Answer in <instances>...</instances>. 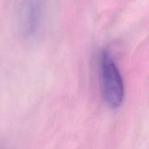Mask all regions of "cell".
Listing matches in <instances>:
<instances>
[{
    "instance_id": "6da1fadb",
    "label": "cell",
    "mask_w": 149,
    "mask_h": 149,
    "mask_svg": "<svg viewBox=\"0 0 149 149\" xmlns=\"http://www.w3.org/2000/svg\"><path fill=\"white\" fill-rule=\"evenodd\" d=\"M100 81L102 97L108 107L116 109L125 98V84L119 68L108 49L100 56Z\"/></svg>"
},
{
    "instance_id": "7a4b0ae2",
    "label": "cell",
    "mask_w": 149,
    "mask_h": 149,
    "mask_svg": "<svg viewBox=\"0 0 149 149\" xmlns=\"http://www.w3.org/2000/svg\"><path fill=\"white\" fill-rule=\"evenodd\" d=\"M45 14V0H20L17 20L22 33L34 37L40 31Z\"/></svg>"
}]
</instances>
